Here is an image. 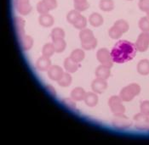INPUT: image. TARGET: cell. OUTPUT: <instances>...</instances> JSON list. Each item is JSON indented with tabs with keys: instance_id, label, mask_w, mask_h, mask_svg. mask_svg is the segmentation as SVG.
Here are the masks:
<instances>
[{
	"instance_id": "cell-1",
	"label": "cell",
	"mask_w": 149,
	"mask_h": 145,
	"mask_svg": "<svg viewBox=\"0 0 149 145\" xmlns=\"http://www.w3.org/2000/svg\"><path fill=\"white\" fill-rule=\"evenodd\" d=\"M111 53L113 61L118 64H124L133 59L137 53L136 44L127 40H120L113 46Z\"/></svg>"
},
{
	"instance_id": "cell-2",
	"label": "cell",
	"mask_w": 149,
	"mask_h": 145,
	"mask_svg": "<svg viewBox=\"0 0 149 145\" xmlns=\"http://www.w3.org/2000/svg\"><path fill=\"white\" fill-rule=\"evenodd\" d=\"M141 93V87L136 83H131L124 88L119 93V97L125 102L131 101Z\"/></svg>"
},
{
	"instance_id": "cell-3",
	"label": "cell",
	"mask_w": 149,
	"mask_h": 145,
	"mask_svg": "<svg viewBox=\"0 0 149 145\" xmlns=\"http://www.w3.org/2000/svg\"><path fill=\"white\" fill-rule=\"evenodd\" d=\"M108 105L111 111L114 115H121L125 112V107L123 104V100L119 96H112L108 100Z\"/></svg>"
},
{
	"instance_id": "cell-4",
	"label": "cell",
	"mask_w": 149,
	"mask_h": 145,
	"mask_svg": "<svg viewBox=\"0 0 149 145\" xmlns=\"http://www.w3.org/2000/svg\"><path fill=\"white\" fill-rule=\"evenodd\" d=\"M96 57L98 61L102 65L107 67H111L113 66V61L111 56V53L107 49V48H101L97 51L96 53Z\"/></svg>"
},
{
	"instance_id": "cell-5",
	"label": "cell",
	"mask_w": 149,
	"mask_h": 145,
	"mask_svg": "<svg viewBox=\"0 0 149 145\" xmlns=\"http://www.w3.org/2000/svg\"><path fill=\"white\" fill-rule=\"evenodd\" d=\"M114 118L113 120V126L118 129H126L130 126L131 122L130 119L126 117L124 114L121 115H114Z\"/></svg>"
},
{
	"instance_id": "cell-6",
	"label": "cell",
	"mask_w": 149,
	"mask_h": 145,
	"mask_svg": "<svg viewBox=\"0 0 149 145\" xmlns=\"http://www.w3.org/2000/svg\"><path fill=\"white\" fill-rule=\"evenodd\" d=\"M135 44L137 48V51H147L149 47V32H141Z\"/></svg>"
},
{
	"instance_id": "cell-7",
	"label": "cell",
	"mask_w": 149,
	"mask_h": 145,
	"mask_svg": "<svg viewBox=\"0 0 149 145\" xmlns=\"http://www.w3.org/2000/svg\"><path fill=\"white\" fill-rule=\"evenodd\" d=\"M134 120L136 122V127L140 130H146L149 128V116L143 114L139 113L135 115Z\"/></svg>"
},
{
	"instance_id": "cell-8",
	"label": "cell",
	"mask_w": 149,
	"mask_h": 145,
	"mask_svg": "<svg viewBox=\"0 0 149 145\" xmlns=\"http://www.w3.org/2000/svg\"><path fill=\"white\" fill-rule=\"evenodd\" d=\"M91 88L95 93H102L107 88V82L105 79L97 77L92 81Z\"/></svg>"
},
{
	"instance_id": "cell-9",
	"label": "cell",
	"mask_w": 149,
	"mask_h": 145,
	"mask_svg": "<svg viewBox=\"0 0 149 145\" xmlns=\"http://www.w3.org/2000/svg\"><path fill=\"white\" fill-rule=\"evenodd\" d=\"M15 7H16L17 11L22 15L28 14L32 10V7L29 3L28 0H16Z\"/></svg>"
},
{
	"instance_id": "cell-10",
	"label": "cell",
	"mask_w": 149,
	"mask_h": 145,
	"mask_svg": "<svg viewBox=\"0 0 149 145\" xmlns=\"http://www.w3.org/2000/svg\"><path fill=\"white\" fill-rule=\"evenodd\" d=\"M63 74H64V71L62 68H61L58 66H51L48 70V77L53 81H58L61 78Z\"/></svg>"
},
{
	"instance_id": "cell-11",
	"label": "cell",
	"mask_w": 149,
	"mask_h": 145,
	"mask_svg": "<svg viewBox=\"0 0 149 145\" xmlns=\"http://www.w3.org/2000/svg\"><path fill=\"white\" fill-rule=\"evenodd\" d=\"M36 66L41 71H48L49 67L51 66V60L49 59V58L43 55L37 60Z\"/></svg>"
},
{
	"instance_id": "cell-12",
	"label": "cell",
	"mask_w": 149,
	"mask_h": 145,
	"mask_svg": "<svg viewBox=\"0 0 149 145\" xmlns=\"http://www.w3.org/2000/svg\"><path fill=\"white\" fill-rule=\"evenodd\" d=\"M84 100L85 102L86 105H88L90 107H95L98 103V96L96 95V93L95 92L94 93L88 92V93H86Z\"/></svg>"
},
{
	"instance_id": "cell-13",
	"label": "cell",
	"mask_w": 149,
	"mask_h": 145,
	"mask_svg": "<svg viewBox=\"0 0 149 145\" xmlns=\"http://www.w3.org/2000/svg\"><path fill=\"white\" fill-rule=\"evenodd\" d=\"M111 68L105 66H99L95 70V76L99 78H102L107 80L111 75Z\"/></svg>"
},
{
	"instance_id": "cell-14",
	"label": "cell",
	"mask_w": 149,
	"mask_h": 145,
	"mask_svg": "<svg viewBox=\"0 0 149 145\" xmlns=\"http://www.w3.org/2000/svg\"><path fill=\"white\" fill-rule=\"evenodd\" d=\"M38 21L40 25L44 27H49L54 24V18L49 14H41L38 18Z\"/></svg>"
},
{
	"instance_id": "cell-15",
	"label": "cell",
	"mask_w": 149,
	"mask_h": 145,
	"mask_svg": "<svg viewBox=\"0 0 149 145\" xmlns=\"http://www.w3.org/2000/svg\"><path fill=\"white\" fill-rule=\"evenodd\" d=\"M79 63L75 62L74 60H72L71 58H68L65 59L64 61V67L66 69V70L69 73H74L78 70L79 69Z\"/></svg>"
},
{
	"instance_id": "cell-16",
	"label": "cell",
	"mask_w": 149,
	"mask_h": 145,
	"mask_svg": "<svg viewBox=\"0 0 149 145\" xmlns=\"http://www.w3.org/2000/svg\"><path fill=\"white\" fill-rule=\"evenodd\" d=\"M137 71L142 76H147L149 74V60L141 59L137 64Z\"/></svg>"
},
{
	"instance_id": "cell-17",
	"label": "cell",
	"mask_w": 149,
	"mask_h": 145,
	"mask_svg": "<svg viewBox=\"0 0 149 145\" xmlns=\"http://www.w3.org/2000/svg\"><path fill=\"white\" fill-rule=\"evenodd\" d=\"M89 21L92 26L94 27H99L103 23V18L102 16L98 13H93L89 17Z\"/></svg>"
},
{
	"instance_id": "cell-18",
	"label": "cell",
	"mask_w": 149,
	"mask_h": 145,
	"mask_svg": "<svg viewBox=\"0 0 149 145\" xmlns=\"http://www.w3.org/2000/svg\"><path fill=\"white\" fill-rule=\"evenodd\" d=\"M85 91L82 88H76L72 91L71 93V97L75 101L83 100L85 97Z\"/></svg>"
},
{
	"instance_id": "cell-19",
	"label": "cell",
	"mask_w": 149,
	"mask_h": 145,
	"mask_svg": "<svg viewBox=\"0 0 149 145\" xmlns=\"http://www.w3.org/2000/svg\"><path fill=\"white\" fill-rule=\"evenodd\" d=\"M21 44L23 50L27 51L29 50L33 45V39L30 37V36H22V39H21Z\"/></svg>"
},
{
	"instance_id": "cell-20",
	"label": "cell",
	"mask_w": 149,
	"mask_h": 145,
	"mask_svg": "<svg viewBox=\"0 0 149 145\" xmlns=\"http://www.w3.org/2000/svg\"><path fill=\"white\" fill-rule=\"evenodd\" d=\"M15 29L18 35L20 37L24 36V32H25V29H24V26H25V21L21 17H16L15 19Z\"/></svg>"
},
{
	"instance_id": "cell-21",
	"label": "cell",
	"mask_w": 149,
	"mask_h": 145,
	"mask_svg": "<svg viewBox=\"0 0 149 145\" xmlns=\"http://www.w3.org/2000/svg\"><path fill=\"white\" fill-rule=\"evenodd\" d=\"M99 7L103 11H111L114 8V3L113 0H101Z\"/></svg>"
},
{
	"instance_id": "cell-22",
	"label": "cell",
	"mask_w": 149,
	"mask_h": 145,
	"mask_svg": "<svg viewBox=\"0 0 149 145\" xmlns=\"http://www.w3.org/2000/svg\"><path fill=\"white\" fill-rule=\"evenodd\" d=\"M70 58H71L72 60H74L75 62L80 63L81 61L84 59V52L82 49H79V48L75 49V50H73V51L72 52Z\"/></svg>"
},
{
	"instance_id": "cell-23",
	"label": "cell",
	"mask_w": 149,
	"mask_h": 145,
	"mask_svg": "<svg viewBox=\"0 0 149 145\" xmlns=\"http://www.w3.org/2000/svg\"><path fill=\"white\" fill-rule=\"evenodd\" d=\"M94 37H95L94 34L90 29H83V30H81V32H79V38H80L81 43L89 41V40H91Z\"/></svg>"
},
{
	"instance_id": "cell-24",
	"label": "cell",
	"mask_w": 149,
	"mask_h": 145,
	"mask_svg": "<svg viewBox=\"0 0 149 145\" xmlns=\"http://www.w3.org/2000/svg\"><path fill=\"white\" fill-rule=\"evenodd\" d=\"M71 83H72V77L68 71L64 72L61 78L58 81V84L61 87H68Z\"/></svg>"
},
{
	"instance_id": "cell-25",
	"label": "cell",
	"mask_w": 149,
	"mask_h": 145,
	"mask_svg": "<svg viewBox=\"0 0 149 145\" xmlns=\"http://www.w3.org/2000/svg\"><path fill=\"white\" fill-rule=\"evenodd\" d=\"M56 52L55 48L53 44H46L44 47H43V50H42V54L43 55L50 58L51 56L54 55V53Z\"/></svg>"
},
{
	"instance_id": "cell-26",
	"label": "cell",
	"mask_w": 149,
	"mask_h": 145,
	"mask_svg": "<svg viewBox=\"0 0 149 145\" xmlns=\"http://www.w3.org/2000/svg\"><path fill=\"white\" fill-rule=\"evenodd\" d=\"M53 45H54L56 52H57V53L63 52L66 48V42L64 41V39L53 40Z\"/></svg>"
},
{
	"instance_id": "cell-27",
	"label": "cell",
	"mask_w": 149,
	"mask_h": 145,
	"mask_svg": "<svg viewBox=\"0 0 149 145\" xmlns=\"http://www.w3.org/2000/svg\"><path fill=\"white\" fill-rule=\"evenodd\" d=\"M72 25L74 26L75 28L83 30V29H84V27H85L86 25H87V20H86L85 17H84L83 15H81L80 14V15L78 17V19L75 21V22L73 23Z\"/></svg>"
},
{
	"instance_id": "cell-28",
	"label": "cell",
	"mask_w": 149,
	"mask_h": 145,
	"mask_svg": "<svg viewBox=\"0 0 149 145\" xmlns=\"http://www.w3.org/2000/svg\"><path fill=\"white\" fill-rule=\"evenodd\" d=\"M65 37V32L61 28H54L51 32V38L52 40H56V39H63Z\"/></svg>"
},
{
	"instance_id": "cell-29",
	"label": "cell",
	"mask_w": 149,
	"mask_h": 145,
	"mask_svg": "<svg viewBox=\"0 0 149 145\" xmlns=\"http://www.w3.org/2000/svg\"><path fill=\"white\" fill-rule=\"evenodd\" d=\"M114 26H116L118 30H120L123 33L128 32L129 30V24L125 20H118L114 23Z\"/></svg>"
},
{
	"instance_id": "cell-30",
	"label": "cell",
	"mask_w": 149,
	"mask_h": 145,
	"mask_svg": "<svg viewBox=\"0 0 149 145\" xmlns=\"http://www.w3.org/2000/svg\"><path fill=\"white\" fill-rule=\"evenodd\" d=\"M82 45V48L85 50H91L93 48H95L97 45V40L96 38H92L89 41H86V42H83L81 43Z\"/></svg>"
},
{
	"instance_id": "cell-31",
	"label": "cell",
	"mask_w": 149,
	"mask_h": 145,
	"mask_svg": "<svg viewBox=\"0 0 149 145\" xmlns=\"http://www.w3.org/2000/svg\"><path fill=\"white\" fill-rule=\"evenodd\" d=\"M139 28L142 32H149V19L148 17H142L139 21Z\"/></svg>"
},
{
	"instance_id": "cell-32",
	"label": "cell",
	"mask_w": 149,
	"mask_h": 145,
	"mask_svg": "<svg viewBox=\"0 0 149 145\" xmlns=\"http://www.w3.org/2000/svg\"><path fill=\"white\" fill-rule=\"evenodd\" d=\"M108 34H109L111 38H113V39H118V38H120L122 37L123 32L120 30H118L116 26H113V27L110 28Z\"/></svg>"
},
{
	"instance_id": "cell-33",
	"label": "cell",
	"mask_w": 149,
	"mask_h": 145,
	"mask_svg": "<svg viewBox=\"0 0 149 145\" xmlns=\"http://www.w3.org/2000/svg\"><path fill=\"white\" fill-rule=\"evenodd\" d=\"M79 15H80L79 11H78V10H71V11H69V13L68 14V15H67V20H68V21L69 23L73 24V23L75 22V21L78 19V17H79Z\"/></svg>"
},
{
	"instance_id": "cell-34",
	"label": "cell",
	"mask_w": 149,
	"mask_h": 145,
	"mask_svg": "<svg viewBox=\"0 0 149 145\" xmlns=\"http://www.w3.org/2000/svg\"><path fill=\"white\" fill-rule=\"evenodd\" d=\"M37 10L39 14H48V11L49 10L45 4V3L42 0L41 2H38L37 4Z\"/></svg>"
},
{
	"instance_id": "cell-35",
	"label": "cell",
	"mask_w": 149,
	"mask_h": 145,
	"mask_svg": "<svg viewBox=\"0 0 149 145\" xmlns=\"http://www.w3.org/2000/svg\"><path fill=\"white\" fill-rule=\"evenodd\" d=\"M89 3L87 1L80 2V3H74V8L78 11H84L89 8Z\"/></svg>"
},
{
	"instance_id": "cell-36",
	"label": "cell",
	"mask_w": 149,
	"mask_h": 145,
	"mask_svg": "<svg viewBox=\"0 0 149 145\" xmlns=\"http://www.w3.org/2000/svg\"><path fill=\"white\" fill-rule=\"evenodd\" d=\"M63 103H64V104L67 106V107H68L69 109H71V110H75L76 109V103H75V100L71 97V98H68V99H65L64 100H63Z\"/></svg>"
},
{
	"instance_id": "cell-37",
	"label": "cell",
	"mask_w": 149,
	"mask_h": 145,
	"mask_svg": "<svg viewBox=\"0 0 149 145\" xmlns=\"http://www.w3.org/2000/svg\"><path fill=\"white\" fill-rule=\"evenodd\" d=\"M140 110H141V113H143V114L149 116V101H143L140 105Z\"/></svg>"
},
{
	"instance_id": "cell-38",
	"label": "cell",
	"mask_w": 149,
	"mask_h": 145,
	"mask_svg": "<svg viewBox=\"0 0 149 145\" xmlns=\"http://www.w3.org/2000/svg\"><path fill=\"white\" fill-rule=\"evenodd\" d=\"M138 5L141 11L147 12L149 10V0H140Z\"/></svg>"
},
{
	"instance_id": "cell-39",
	"label": "cell",
	"mask_w": 149,
	"mask_h": 145,
	"mask_svg": "<svg viewBox=\"0 0 149 145\" xmlns=\"http://www.w3.org/2000/svg\"><path fill=\"white\" fill-rule=\"evenodd\" d=\"M43 1L45 3V4L47 5L48 9H49V10H52L56 9V6H57V2H56V0H43Z\"/></svg>"
},
{
	"instance_id": "cell-40",
	"label": "cell",
	"mask_w": 149,
	"mask_h": 145,
	"mask_svg": "<svg viewBox=\"0 0 149 145\" xmlns=\"http://www.w3.org/2000/svg\"><path fill=\"white\" fill-rule=\"evenodd\" d=\"M47 89H48V91L53 95V96H56V91H55V89L53 88V87H51V86H47Z\"/></svg>"
},
{
	"instance_id": "cell-41",
	"label": "cell",
	"mask_w": 149,
	"mask_h": 145,
	"mask_svg": "<svg viewBox=\"0 0 149 145\" xmlns=\"http://www.w3.org/2000/svg\"><path fill=\"white\" fill-rule=\"evenodd\" d=\"M73 1H74V3H80V2H84L86 0H73Z\"/></svg>"
},
{
	"instance_id": "cell-42",
	"label": "cell",
	"mask_w": 149,
	"mask_h": 145,
	"mask_svg": "<svg viewBox=\"0 0 149 145\" xmlns=\"http://www.w3.org/2000/svg\"><path fill=\"white\" fill-rule=\"evenodd\" d=\"M146 13H147V17H148V19H149V10H148V11L146 12Z\"/></svg>"
},
{
	"instance_id": "cell-43",
	"label": "cell",
	"mask_w": 149,
	"mask_h": 145,
	"mask_svg": "<svg viewBox=\"0 0 149 145\" xmlns=\"http://www.w3.org/2000/svg\"><path fill=\"white\" fill-rule=\"evenodd\" d=\"M129 1H132V0H129Z\"/></svg>"
}]
</instances>
